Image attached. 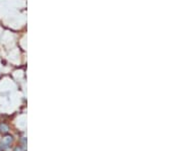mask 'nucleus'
I'll return each instance as SVG.
<instances>
[{"label":"nucleus","instance_id":"1","mask_svg":"<svg viewBox=\"0 0 183 151\" xmlns=\"http://www.w3.org/2000/svg\"><path fill=\"white\" fill-rule=\"evenodd\" d=\"M13 142V137L10 135H7L5 137H3L2 140H1V143H0V149L2 151H5L6 149H8L10 147V145L12 144Z\"/></svg>","mask_w":183,"mask_h":151},{"label":"nucleus","instance_id":"2","mask_svg":"<svg viewBox=\"0 0 183 151\" xmlns=\"http://www.w3.org/2000/svg\"><path fill=\"white\" fill-rule=\"evenodd\" d=\"M8 132H9L8 126H7L6 124H4V123H1V124H0V133L5 135V134H7Z\"/></svg>","mask_w":183,"mask_h":151},{"label":"nucleus","instance_id":"3","mask_svg":"<svg viewBox=\"0 0 183 151\" xmlns=\"http://www.w3.org/2000/svg\"><path fill=\"white\" fill-rule=\"evenodd\" d=\"M14 151H26V146L22 145V146H18L14 149Z\"/></svg>","mask_w":183,"mask_h":151}]
</instances>
